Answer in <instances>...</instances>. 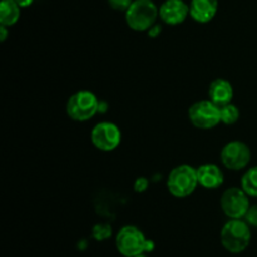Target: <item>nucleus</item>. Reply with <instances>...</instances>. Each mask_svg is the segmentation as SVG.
Here are the masks:
<instances>
[{"mask_svg": "<svg viewBox=\"0 0 257 257\" xmlns=\"http://www.w3.org/2000/svg\"><path fill=\"white\" fill-rule=\"evenodd\" d=\"M115 247L124 257H136L142 253L152 252L155 248L153 241L148 240L145 233L132 225L124 226L115 237Z\"/></svg>", "mask_w": 257, "mask_h": 257, "instance_id": "f257e3e1", "label": "nucleus"}, {"mask_svg": "<svg viewBox=\"0 0 257 257\" xmlns=\"http://www.w3.org/2000/svg\"><path fill=\"white\" fill-rule=\"evenodd\" d=\"M251 226L242 218H230L221 230V243L231 253H241L251 242Z\"/></svg>", "mask_w": 257, "mask_h": 257, "instance_id": "f03ea898", "label": "nucleus"}, {"mask_svg": "<svg viewBox=\"0 0 257 257\" xmlns=\"http://www.w3.org/2000/svg\"><path fill=\"white\" fill-rule=\"evenodd\" d=\"M160 17V8L152 0H133L125 12L128 27L136 32H147Z\"/></svg>", "mask_w": 257, "mask_h": 257, "instance_id": "7ed1b4c3", "label": "nucleus"}, {"mask_svg": "<svg viewBox=\"0 0 257 257\" xmlns=\"http://www.w3.org/2000/svg\"><path fill=\"white\" fill-rule=\"evenodd\" d=\"M197 186V170L192 166H177L168 175L167 188L171 195L177 198H185L192 195Z\"/></svg>", "mask_w": 257, "mask_h": 257, "instance_id": "20e7f679", "label": "nucleus"}, {"mask_svg": "<svg viewBox=\"0 0 257 257\" xmlns=\"http://www.w3.org/2000/svg\"><path fill=\"white\" fill-rule=\"evenodd\" d=\"M99 100L89 90H79L70 95L67 102V114L77 122H87L99 110Z\"/></svg>", "mask_w": 257, "mask_h": 257, "instance_id": "39448f33", "label": "nucleus"}, {"mask_svg": "<svg viewBox=\"0 0 257 257\" xmlns=\"http://www.w3.org/2000/svg\"><path fill=\"white\" fill-rule=\"evenodd\" d=\"M188 118L196 128L212 130L221 123V109L210 99L200 100L190 107Z\"/></svg>", "mask_w": 257, "mask_h": 257, "instance_id": "423d86ee", "label": "nucleus"}, {"mask_svg": "<svg viewBox=\"0 0 257 257\" xmlns=\"http://www.w3.org/2000/svg\"><path fill=\"white\" fill-rule=\"evenodd\" d=\"M90 140L95 148L103 152H110L119 146L122 141V132L114 123L100 122L92 130Z\"/></svg>", "mask_w": 257, "mask_h": 257, "instance_id": "0eeeda50", "label": "nucleus"}, {"mask_svg": "<svg viewBox=\"0 0 257 257\" xmlns=\"http://www.w3.org/2000/svg\"><path fill=\"white\" fill-rule=\"evenodd\" d=\"M250 207L248 195L242 188H228L221 197V208L228 218H245Z\"/></svg>", "mask_w": 257, "mask_h": 257, "instance_id": "6e6552de", "label": "nucleus"}, {"mask_svg": "<svg viewBox=\"0 0 257 257\" xmlns=\"http://www.w3.org/2000/svg\"><path fill=\"white\" fill-rule=\"evenodd\" d=\"M250 161V147L241 141L228 142L221 151V162L227 170L241 171L247 167Z\"/></svg>", "mask_w": 257, "mask_h": 257, "instance_id": "1a4fd4ad", "label": "nucleus"}, {"mask_svg": "<svg viewBox=\"0 0 257 257\" xmlns=\"http://www.w3.org/2000/svg\"><path fill=\"white\" fill-rule=\"evenodd\" d=\"M190 15V5L183 0H166L160 7V18L167 25H178Z\"/></svg>", "mask_w": 257, "mask_h": 257, "instance_id": "9d476101", "label": "nucleus"}, {"mask_svg": "<svg viewBox=\"0 0 257 257\" xmlns=\"http://www.w3.org/2000/svg\"><path fill=\"white\" fill-rule=\"evenodd\" d=\"M218 10V0H191L190 15L195 22L206 24L215 18Z\"/></svg>", "mask_w": 257, "mask_h": 257, "instance_id": "9b49d317", "label": "nucleus"}, {"mask_svg": "<svg viewBox=\"0 0 257 257\" xmlns=\"http://www.w3.org/2000/svg\"><path fill=\"white\" fill-rule=\"evenodd\" d=\"M198 185L206 190H216L223 183V172L217 165L206 163L197 168Z\"/></svg>", "mask_w": 257, "mask_h": 257, "instance_id": "f8f14e48", "label": "nucleus"}, {"mask_svg": "<svg viewBox=\"0 0 257 257\" xmlns=\"http://www.w3.org/2000/svg\"><path fill=\"white\" fill-rule=\"evenodd\" d=\"M208 98L212 103L218 107L228 104L232 102L233 98V87L228 80L223 78H217L213 80L208 88Z\"/></svg>", "mask_w": 257, "mask_h": 257, "instance_id": "ddd939ff", "label": "nucleus"}, {"mask_svg": "<svg viewBox=\"0 0 257 257\" xmlns=\"http://www.w3.org/2000/svg\"><path fill=\"white\" fill-rule=\"evenodd\" d=\"M20 7L14 0H2L0 3V25L12 27L19 20Z\"/></svg>", "mask_w": 257, "mask_h": 257, "instance_id": "4468645a", "label": "nucleus"}, {"mask_svg": "<svg viewBox=\"0 0 257 257\" xmlns=\"http://www.w3.org/2000/svg\"><path fill=\"white\" fill-rule=\"evenodd\" d=\"M241 188L251 197H257V166L251 167L243 173Z\"/></svg>", "mask_w": 257, "mask_h": 257, "instance_id": "2eb2a0df", "label": "nucleus"}, {"mask_svg": "<svg viewBox=\"0 0 257 257\" xmlns=\"http://www.w3.org/2000/svg\"><path fill=\"white\" fill-rule=\"evenodd\" d=\"M221 109V122L225 123V124L231 125L235 124L236 122L240 118V110L232 103H228V104L220 107Z\"/></svg>", "mask_w": 257, "mask_h": 257, "instance_id": "dca6fc26", "label": "nucleus"}, {"mask_svg": "<svg viewBox=\"0 0 257 257\" xmlns=\"http://www.w3.org/2000/svg\"><path fill=\"white\" fill-rule=\"evenodd\" d=\"M112 236V227L107 223H98L93 228V237L97 241H104Z\"/></svg>", "mask_w": 257, "mask_h": 257, "instance_id": "f3484780", "label": "nucleus"}, {"mask_svg": "<svg viewBox=\"0 0 257 257\" xmlns=\"http://www.w3.org/2000/svg\"><path fill=\"white\" fill-rule=\"evenodd\" d=\"M133 0H108V4L110 5V8L118 12H127L128 8L132 5Z\"/></svg>", "mask_w": 257, "mask_h": 257, "instance_id": "a211bd4d", "label": "nucleus"}, {"mask_svg": "<svg viewBox=\"0 0 257 257\" xmlns=\"http://www.w3.org/2000/svg\"><path fill=\"white\" fill-rule=\"evenodd\" d=\"M245 221L251 227H257V205L251 206L245 216Z\"/></svg>", "mask_w": 257, "mask_h": 257, "instance_id": "6ab92c4d", "label": "nucleus"}, {"mask_svg": "<svg viewBox=\"0 0 257 257\" xmlns=\"http://www.w3.org/2000/svg\"><path fill=\"white\" fill-rule=\"evenodd\" d=\"M148 185H150V182H148L147 178H146V177H138L137 180H136L133 188H135V191L137 193H142V192H145L146 190H147Z\"/></svg>", "mask_w": 257, "mask_h": 257, "instance_id": "aec40b11", "label": "nucleus"}, {"mask_svg": "<svg viewBox=\"0 0 257 257\" xmlns=\"http://www.w3.org/2000/svg\"><path fill=\"white\" fill-rule=\"evenodd\" d=\"M161 32H162V28H161V25H158V24H155V25H153V27H151L150 29L147 30L148 35H150L151 38L158 37Z\"/></svg>", "mask_w": 257, "mask_h": 257, "instance_id": "412c9836", "label": "nucleus"}, {"mask_svg": "<svg viewBox=\"0 0 257 257\" xmlns=\"http://www.w3.org/2000/svg\"><path fill=\"white\" fill-rule=\"evenodd\" d=\"M8 38V27L5 25H0V40L5 42V39Z\"/></svg>", "mask_w": 257, "mask_h": 257, "instance_id": "4be33fe9", "label": "nucleus"}, {"mask_svg": "<svg viewBox=\"0 0 257 257\" xmlns=\"http://www.w3.org/2000/svg\"><path fill=\"white\" fill-rule=\"evenodd\" d=\"M14 2L17 3L20 8H28L33 4L34 0H14Z\"/></svg>", "mask_w": 257, "mask_h": 257, "instance_id": "5701e85b", "label": "nucleus"}, {"mask_svg": "<svg viewBox=\"0 0 257 257\" xmlns=\"http://www.w3.org/2000/svg\"><path fill=\"white\" fill-rule=\"evenodd\" d=\"M136 257H148V256L145 255V253H142V255H138V256H136Z\"/></svg>", "mask_w": 257, "mask_h": 257, "instance_id": "b1692460", "label": "nucleus"}]
</instances>
